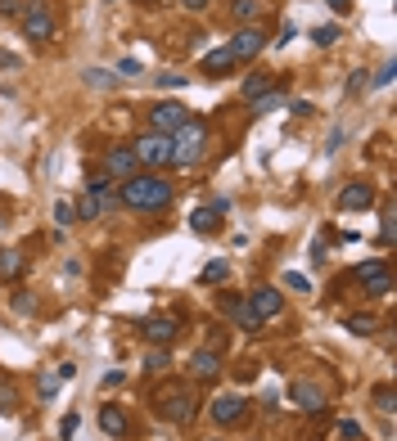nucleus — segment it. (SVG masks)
I'll list each match as a JSON object with an SVG mask.
<instances>
[{"label": "nucleus", "mask_w": 397, "mask_h": 441, "mask_svg": "<svg viewBox=\"0 0 397 441\" xmlns=\"http://www.w3.org/2000/svg\"><path fill=\"white\" fill-rule=\"evenodd\" d=\"M190 118H194V113L185 109V104H176V99H163V104H154V109H149V122H154L158 136H172V131H181Z\"/></svg>", "instance_id": "obj_6"}, {"label": "nucleus", "mask_w": 397, "mask_h": 441, "mask_svg": "<svg viewBox=\"0 0 397 441\" xmlns=\"http://www.w3.org/2000/svg\"><path fill=\"white\" fill-rule=\"evenodd\" d=\"M226 212H231V198H217V203H208V207H194L190 230H194V234H217Z\"/></svg>", "instance_id": "obj_11"}, {"label": "nucleus", "mask_w": 397, "mask_h": 441, "mask_svg": "<svg viewBox=\"0 0 397 441\" xmlns=\"http://www.w3.org/2000/svg\"><path fill=\"white\" fill-rule=\"evenodd\" d=\"M54 392H59V378H54V374H45V378H41V396H54Z\"/></svg>", "instance_id": "obj_45"}, {"label": "nucleus", "mask_w": 397, "mask_h": 441, "mask_svg": "<svg viewBox=\"0 0 397 441\" xmlns=\"http://www.w3.org/2000/svg\"><path fill=\"white\" fill-rule=\"evenodd\" d=\"M190 374H194L198 383L221 378V351H217V347H198L194 356H190Z\"/></svg>", "instance_id": "obj_15"}, {"label": "nucleus", "mask_w": 397, "mask_h": 441, "mask_svg": "<svg viewBox=\"0 0 397 441\" xmlns=\"http://www.w3.org/2000/svg\"><path fill=\"white\" fill-rule=\"evenodd\" d=\"M253 104H258V113H276L280 104H285V95H280V90H271V95H262V99H253Z\"/></svg>", "instance_id": "obj_31"}, {"label": "nucleus", "mask_w": 397, "mask_h": 441, "mask_svg": "<svg viewBox=\"0 0 397 441\" xmlns=\"http://www.w3.org/2000/svg\"><path fill=\"white\" fill-rule=\"evenodd\" d=\"M231 14L240 18L244 27H253V23L262 18V5H258V0H231Z\"/></svg>", "instance_id": "obj_21"}, {"label": "nucleus", "mask_w": 397, "mask_h": 441, "mask_svg": "<svg viewBox=\"0 0 397 441\" xmlns=\"http://www.w3.org/2000/svg\"><path fill=\"white\" fill-rule=\"evenodd\" d=\"M100 433H104V437H127V433H131L127 410H122V406H104V410H100Z\"/></svg>", "instance_id": "obj_17"}, {"label": "nucleus", "mask_w": 397, "mask_h": 441, "mask_svg": "<svg viewBox=\"0 0 397 441\" xmlns=\"http://www.w3.org/2000/svg\"><path fill=\"white\" fill-rule=\"evenodd\" d=\"M163 365H167V351H163V347H154V351L145 356V369H163Z\"/></svg>", "instance_id": "obj_37"}, {"label": "nucleus", "mask_w": 397, "mask_h": 441, "mask_svg": "<svg viewBox=\"0 0 397 441\" xmlns=\"http://www.w3.org/2000/svg\"><path fill=\"white\" fill-rule=\"evenodd\" d=\"M244 306H249V311L258 315L262 324H267V320H276V315L285 311V293H280V289H271V284H258V289L244 297Z\"/></svg>", "instance_id": "obj_8"}, {"label": "nucleus", "mask_w": 397, "mask_h": 441, "mask_svg": "<svg viewBox=\"0 0 397 441\" xmlns=\"http://www.w3.org/2000/svg\"><path fill=\"white\" fill-rule=\"evenodd\" d=\"M23 252H18V248H5V252H0V280H18V275H23Z\"/></svg>", "instance_id": "obj_20"}, {"label": "nucleus", "mask_w": 397, "mask_h": 441, "mask_svg": "<svg viewBox=\"0 0 397 441\" xmlns=\"http://www.w3.org/2000/svg\"><path fill=\"white\" fill-rule=\"evenodd\" d=\"M158 86H163V90H176V86H185V77L181 72H163V77H158Z\"/></svg>", "instance_id": "obj_40"}, {"label": "nucleus", "mask_w": 397, "mask_h": 441, "mask_svg": "<svg viewBox=\"0 0 397 441\" xmlns=\"http://www.w3.org/2000/svg\"><path fill=\"white\" fill-rule=\"evenodd\" d=\"M122 378H127V374H122V369H109V374H104V378H100V387H104V392H109V387H122Z\"/></svg>", "instance_id": "obj_39"}, {"label": "nucleus", "mask_w": 397, "mask_h": 441, "mask_svg": "<svg viewBox=\"0 0 397 441\" xmlns=\"http://www.w3.org/2000/svg\"><path fill=\"white\" fill-rule=\"evenodd\" d=\"M393 383H380V387H375V410H380V415H393Z\"/></svg>", "instance_id": "obj_28"}, {"label": "nucleus", "mask_w": 397, "mask_h": 441, "mask_svg": "<svg viewBox=\"0 0 397 441\" xmlns=\"http://www.w3.org/2000/svg\"><path fill=\"white\" fill-rule=\"evenodd\" d=\"M32 5H36V0H32Z\"/></svg>", "instance_id": "obj_52"}, {"label": "nucleus", "mask_w": 397, "mask_h": 441, "mask_svg": "<svg viewBox=\"0 0 397 441\" xmlns=\"http://www.w3.org/2000/svg\"><path fill=\"white\" fill-rule=\"evenodd\" d=\"M140 171V162H136V153L131 149H109L104 153V176L109 180H131Z\"/></svg>", "instance_id": "obj_14"}, {"label": "nucleus", "mask_w": 397, "mask_h": 441, "mask_svg": "<svg viewBox=\"0 0 397 441\" xmlns=\"http://www.w3.org/2000/svg\"><path fill=\"white\" fill-rule=\"evenodd\" d=\"M348 329H352L357 338H371V333L380 329V320H375L371 311H366V315H348Z\"/></svg>", "instance_id": "obj_23"}, {"label": "nucleus", "mask_w": 397, "mask_h": 441, "mask_svg": "<svg viewBox=\"0 0 397 441\" xmlns=\"http://www.w3.org/2000/svg\"><path fill=\"white\" fill-rule=\"evenodd\" d=\"M172 180L167 176H154V171H136L131 180H122L118 198L131 207V212H163L167 203H172Z\"/></svg>", "instance_id": "obj_1"}, {"label": "nucleus", "mask_w": 397, "mask_h": 441, "mask_svg": "<svg viewBox=\"0 0 397 441\" xmlns=\"http://www.w3.org/2000/svg\"><path fill=\"white\" fill-rule=\"evenodd\" d=\"M54 220H59V225H72V203H54Z\"/></svg>", "instance_id": "obj_41"}, {"label": "nucleus", "mask_w": 397, "mask_h": 441, "mask_svg": "<svg viewBox=\"0 0 397 441\" xmlns=\"http://www.w3.org/2000/svg\"><path fill=\"white\" fill-rule=\"evenodd\" d=\"M208 153V122L190 118L181 131H172V167H194Z\"/></svg>", "instance_id": "obj_3"}, {"label": "nucleus", "mask_w": 397, "mask_h": 441, "mask_svg": "<svg viewBox=\"0 0 397 441\" xmlns=\"http://www.w3.org/2000/svg\"><path fill=\"white\" fill-rule=\"evenodd\" d=\"M226 275H231V262H226V257H217V262L203 266V275H198V280H203V284H221Z\"/></svg>", "instance_id": "obj_26"}, {"label": "nucleus", "mask_w": 397, "mask_h": 441, "mask_svg": "<svg viewBox=\"0 0 397 441\" xmlns=\"http://www.w3.org/2000/svg\"><path fill=\"white\" fill-rule=\"evenodd\" d=\"M23 0H0V18H18V14H23Z\"/></svg>", "instance_id": "obj_35"}, {"label": "nucleus", "mask_w": 397, "mask_h": 441, "mask_svg": "<svg viewBox=\"0 0 397 441\" xmlns=\"http://www.w3.org/2000/svg\"><path fill=\"white\" fill-rule=\"evenodd\" d=\"M338 140H343V127H334V131H329V140H325V149H329V153H334V149H338Z\"/></svg>", "instance_id": "obj_48"}, {"label": "nucleus", "mask_w": 397, "mask_h": 441, "mask_svg": "<svg viewBox=\"0 0 397 441\" xmlns=\"http://www.w3.org/2000/svg\"><path fill=\"white\" fill-rule=\"evenodd\" d=\"M14 311H23V315H27V311H36V297H27V293H18V297H14Z\"/></svg>", "instance_id": "obj_42"}, {"label": "nucleus", "mask_w": 397, "mask_h": 441, "mask_svg": "<svg viewBox=\"0 0 397 441\" xmlns=\"http://www.w3.org/2000/svg\"><path fill=\"white\" fill-rule=\"evenodd\" d=\"M371 203H375V185H366V180H348L338 189V207L343 212H366Z\"/></svg>", "instance_id": "obj_13"}, {"label": "nucleus", "mask_w": 397, "mask_h": 441, "mask_svg": "<svg viewBox=\"0 0 397 441\" xmlns=\"http://www.w3.org/2000/svg\"><path fill=\"white\" fill-rule=\"evenodd\" d=\"M267 45H271V41L262 36V27H240V32H235V41H231V54H235V63H240V59H258Z\"/></svg>", "instance_id": "obj_12"}, {"label": "nucleus", "mask_w": 397, "mask_h": 441, "mask_svg": "<svg viewBox=\"0 0 397 441\" xmlns=\"http://www.w3.org/2000/svg\"><path fill=\"white\" fill-rule=\"evenodd\" d=\"M357 284H361L366 297H389V293H393V271H389V262H380V257L361 262V266H357Z\"/></svg>", "instance_id": "obj_5"}, {"label": "nucleus", "mask_w": 397, "mask_h": 441, "mask_svg": "<svg viewBox=\"0 0 397 441\" xmlns=\"http://www.w3.org/2000/svg\"><path fill=\"white\" fill-rule=\"evenodd\" d=\"M393 239H397V225H393V216L384 212V225H380V243H384V248H393Z\"/></svg>", "instance_id": "obj_34"}, {"label": "nucleus", "mask_w": 397, "mask_h": 441, "mask_svg": "<svg viewBox=\"0 0 397 441\" xmlns=\"http://www.w3.org/2000/svg\"><path fill=\"white\" fill-rule=\"evenodd\" d=\"M176 333H181V320H176V315H149V320H145V338L154 342V347L176 342Z\"/></svg>", "instance_id": "obj_16"}, {"label": "nucleus", "mask_w": 397, "mask_h": 441, "mask_svg": "<svg viewBox=\"0 0 397 441\" xmlns=\"http://www.w3.org/2000/svg\"><path fill=\"white\" fill-rule=\"evenodd\" d=\"M366 90H371V72H366V68H357L352 77H348V99H361Z\"/></svg>", "instance_id": "obj_27"}, {"label": "nucleus", "mask_w": 397, "mask_h": 441, "mask_svg": "<svg viewBox=\"0 0 397 441\" xmlns=\"http://www.w3.org/2000/svg\"><path fill=\"white\" fill-rule=\"evenodd\" d=\"M276 90V72H253V77H244V86H240V95L244 99H262V95H271Z\"/></svg>", "instance_id": "obj_18"}, {"label": "nucleus", "mask_w": 397, "mask_h": 441, "mask_svg": "<svg viewBox=\"0 0 397 441\" xmlns=\"http://www.w3.org/2000/svg\"><path fill=\"white\" fill-rule=\"evenodd\" d=\"M208 415H212L217 428H231V424H240V419L249 415V401H244L240 392H226V396H217L212 406H208Z\"/></svg>", "instance_id": "obj_10"}, {"label": "nucleus", "mask_w": 397, "mask_h": 441, "mask_svg": "<svg viewBox=\"0 0 397 441\" xmlns=\"http://www.w3.org/2000/svg\"><path fill=\"white\" fill-rule=\"evenodd\" d=\"M294 36H298V27H294V23H285V27H280V41H276V45H289Z\"/></svg>", "instance_id": "obj_47"}, {"label": "nucleus", "mask_w": 397, "mask_h": 441, "mask_svg": "<svg viewBox=\"0 0 397 441\" xmlns=\"http://www.w3.org/2000/svg\"><path fill=\"white\" fill-rule=\"evenodd\" d=\"M100 216V198L95 194H81L77 203H72V220H95Z\"/></svg>", "instance_id": "obj_22"}, {"label": "nucleus", "mask_w": 397, "mask_h": 441, "mask_svg": "<svg viewBox=\"0 0 397 441\" xmlns=\"http://www.w3.org/2000/svg\"><path fill=\"white\" fill-rule=\"evenodd\" d=\"M393 77H397V63L389 59V63H384V68H380V77H375L371 86H393Z\"/></svg>", "instance_id": "obj_36"}, {"label": "nucleus", "mask_w": 397, "mask_h": 441, "mask_svg": "<svg viewBox=\"0 0 397 441\" xmlns=\"http://www.w3.org/2000/svg\"><path fill=\"white\" fill-rule=\"evenodd\" d=\"M338 441H361V424H357V419H343V424H338Z\"/></svg>", "instance_id": "obj_32"}, {"label": "nucleus", "mask_w": 397, "mask_h": 441, "mask_svg": "<svg viewBox=\"0 0 397 441\" xmlns=\"http://www.w3.org/2000/svg\"><path fill=\"white\" fill-rule=\"evenodd\" d=\"M18 63H23V59H18V54H9V50H0V68H9V72H18Z\"/></svg>", "instance_id": "obj_46"}, {"label": "nucleus", "mask_w": 397, "mask_h": 441, "mask_svg": "<svg viewBox=\"0 0 397 441\" xmlns=\"http://www.w3.org/2000/svg\"><path fill=\"white\" fill-rule=\"evenodd\" d=\"M208 441H221V437H208Z\"/></svg>", "instance_id": "obj_51"}, {"label": "nucleus", "mask_w": 397, "mask_h": 441, "mask_svg": "<svg viewBox=\"0 0 397 441\" xmlns=\"http://www.w3.org/2000/svg\"><path fill=\"white\" fill-rule=\"evenodd\" d=\"M231 320H235V324H240V329H244V333H258V329H262V320H258V315H253V311H249V306H240V311H235V315H231Z\"/></svg>", "instance_id": "obj_29"}, {"label": "nucleus", "mask_w": 397, "mask_h": 441, "mask_svg": "<svg viewBox=\"0 0 397 441\" xmlns=\"http://www.w3.org/2000/svg\"><path fill=\"white\" fill-rule=\"evenodd\" d=\"M154 410L167 419V424L185 428L198 415V396H194V387H185V383H163V387L154 392Z\"/></svg>", "instance_id": "obj_2"}, {"label": "nucleus", "mask_w": 397, "mask_h": 441, "mask_svg": "<svg viewBox=\"0 0 397 441\" xmlns=\"http://www.w3.org/2000/svg\"><path fill=\"white\" fill-rule=\"evenodd\" d=\"M18 23H23V36L32 45H41V41H50V36H54V14L45 5H27L23 14H18Z\"/></svg>", "instance_id": "obj_7"}, {"label": "nucleus", "mask_w": 397, "mask_h": 441, "mask_svg": "<svg viewBox=\"0 0 397 441\" xmlns=\"http://www.w3.org/2000/svg\"><path fill=\"white\" fill-rule=\"evenodd\" d=\"M311 41H316L320 50H329L334 41H343V27H338V23H325V27H316V32H311Z\"/></svg>", "instance_id": "obj_25"}, {"label": "nucleus", "mask_w": 397, "mask_h": 441, "mask_svg": "<svg viewBox=\"0 0 397 441\" xmlns=\"http://www.w3.org/2000/svg\"><path fill=\"white\" fill-rule=\"evenodd\" d=\"M118 72H122V77H140V59H122Z\"/></svg>", "instance_id": "obj_44"}, {"label": "nucleus", "mask_w": 397, "mask_h": 441, "mask_svg": "<svg viewBox=\"0 0 397 441\" xmlns=\"http://www.w3.org/2000/svg\"><path fill=\"white\" fill-rule=\"evenodd\" d=\"M185 9H208V0H181Z\"/></svg>", "instance_id": "obj_50"}, {"label": "nucleus", "mask_w": 397, "mask_h": 441, "mask_svg": "<svg viewBox=\"0 0 397 441\" xmlns=\"http://www.w3.org/2000/svg\"><path fill=\"white\" fill-rule=\"evenodd\" d=\"M140 167H172V136H158V131H145V136L131 145Z\"/></svg>", "instance_id": "obj_4"}, {"label": "nucleus", "mask_w": 397, "mask_h": 441, "mask_svg": "<svg viewBox=\"0 0 397 441\" xmlns=\"http://www.w3.org/2000/svg\"><path fill=\"white\" fill-rule=\"evenodd\" d=\"M285 289H294V293H311V280H307V275H298V271H289V275H285Z\"/></svg>", "instance_id": "obj_33"}, {"label": "nucleus", "mask_w": 397, "mask_h": 441, "mask_svg": "<svg viewBox=\"0 0 397 441\" xmlns=\"http://www.w3.org/2000/svg\"><path fill=\"white\" fill-rule=\"evenodd\" d=\"M14 410H18V392L9 383H0V415H14Z\"/></svg>", "instance_id": "obj_30"}, {"label": "nucleus", "mask_w": 397, "mask_h": 441, "mask_svg": "<svg viewBox=\"0 0 397 441\" xmlns=\"http://www.w3.org/2000/svg\"><path fill=\"white\" fill-rule=\"evenodd\" d=\"M329 9H334V14H348V9H352V0H325Z\"/></svg>", "instance_id": "obj_49"}, {"label": "nucleus", "mask_w": 397, "mask_h": 441, "mask_svg": "<svg viewBox=\"0 0 397 441\" xmlns=\"http://www.w3.org/2000/svg\"><path fill=\"white\" fill-rule=\"evenodd\" d=\"M289 401H294L302 415H320L329 396H325V387H320V383H311V378H294V383H289Z\"/></svg>", "instance_id": "obj_9"}, {"label": "nucleus", "mask_w": 397, "mask_h": 441, "mask_svg": "<svg viewBox=\"0 0 397 441\" xmlns=\"http://www.w3.org/2000/svg\"><path fill=\"white\" fill-rule=\"evenodd\" d=\"M77 424H81L77 415H63V424H59V441H68L72 433H77Z\"/></svg>", "instance_id": "obj_38"}, {"label": "nucleus", "mask_w": 397, "mask_h": 441, "mask_svg": "<svg viewBox=\"0 0 397 441\" xmlns=\"http://www.w3.org/2000/svg\"><path fill=\"white\" fill-rule=\"evenodd\" d=\"M203 77H221V72H231L235 68V54H231V45H221V50H212V54H203Z\"/></svg>", "instance_id": "obj_19"}, {"label": "nucleus", "mask_w": 397, "mask_h": 441, "mask_svg": "<svg viewBox=\"0 0 397 441\" xmlns=\"http://www.w3.org/2000/svg\"><path fill=\"white\" fill-rule=\"evenodd\" d=\"M289 113H294V118H311V113H316V109H311L307 99H294V104H289Z\"/></svg>", "instance_id": "obj_43"}, {"label": "nucleus", "mask_w": 397, "mask_h": 441, "mask_svg": "<svg viewBox=\"0 0 397 441\" xmlns=\"http://www.w3.org/2000/svg\"><path fill=\"white\" fill-rule=\"evenodd\" d=\"M81 81H86L91 90H109V86L118 81V77H113L109 68H86V72H81Z\"/></svg>", "instance_id": "obj_24"}]
</instances>
